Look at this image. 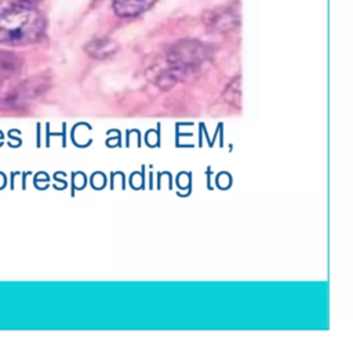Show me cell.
Masks as SVG:
<instances>
[{
	"instance_id": "4",
	"label": "cell",
	"mask_w": 353,
	"mask_h": 353,
	"mask_svg": "<svg viewBox=\"0 0 353 353\" xmlns=\"http://www.w3.org/2000/svg\"><path fill=\"white\" fill-rule=\"evenodd\" d=\"M163 55L194 73L196 69L210 58V50L197 40H182L172 44Z\"/></svg>"
},
{
	"instance_id": "7",
	"label": "cell",
	"mask_w": 353,
	"mask_h": 353,
	"mask_svg": "<svg viewBox=\"0 0 353 353\" xmlns=\"http://www.w3.org/2000/svg\"><path fill=\"white\" fill-rule=\"evenodd\" d=\"M157 0H113V10L121 18L137 17L149 10Z\"/></svg>"
},
{
	"instance_id": "2",
	"label": "cell",
	"mask_w": 353,
	"mask_h": 353,
	"mask_svg": "<svg viewBox=\"0 0 353 353\" xmlns=\"http://www.w3.org/2000/svg\"><path fill=\"white\" fill-rule=\"evenodd\" d=\"M46 80L39 77L25 81L4 80L0 83V109L17 108L29 103L46 91Z\"/></svg>"
},
{
	"instance_id": "8",
	"label": "cell",
	"mask_w": 353,
	"mask_h": 353,
	"mask_svg": "<svg viewBox=\"0 0 353 353\" xmlns=\"http://www.w3.org/2000/svg\"><path fill=\"white\" fill-rule=\"evenodd\" d=\"M223 101L229 105L234 106L236 109L241 108V79L240 76H236L233 80L229 81V84L223 90Z\"/></svg>"
},
{
	"instance_id": "5",
	"label": "cell",
	"mask_w": 353,
	"mask_h": 353,
	"mask_svg": "<svg viewBox=\"0 0 353 353\" xmlns=\"http://www.w3.org/2000/svg\"><path fill=\"white\" fill-rule=\"evenodd\" d=\"M203 22L210 30H214L216 33H225L233 30L237 26L239 18L236 12H233V10L230 8H215L204 12Z\"/></svg>"
},
{
	"instance_id": "3",
	"label": "cell",
	"mask_w": 353,
	"mask_h": 353,
	"mask_svg": "<svg viewBox=\"0 0 353 353\" xmlns=\"http://www.w3.org/2000/svg\"><path fill=\"white\" fill-rule=\"evenodd\" d=\"M192 74L193 72L170 61L163 54L156 55L145 68L146 79L160 90H168Z\"/></svg>"
},
{
	"instance_id": "6",
	"label": "cell",
	"mask_w": 353,
	"mask_h": 353,
	"mask_svg": "<svg viewBox=\"0 0 353 353\" xmlns=\"http://www.w3.org/2000/svg\"><path fill=\"white\" fill-rule=\"evenodd\" d=\"M119 50V44L110 37H97L85 43L84 51L88 57L94 59H108L112 58Z\"/></svg>"
},
{
	"instance_id": "9",
	"label": "cell",
	"mask_w": 353,
	"mask_h": 353,
	"mask_svg": "<svg viewBox=\"0 0 353 353\" xmlns=\"http://www.w3.org/2000/svg\"><path fill=\"white\" fill-rule=\"evenodd\" d=\"M18 1H21V3H25V4H28V6H33L36 1H39V0H18Z\"/></svg>"
},
{
	"instance_id": "1",
	"label": "cell",
	"mask_w": 353,
	"mask_h": 353,
	"mask_svg": "<svg viewBox=\"0 0 353 353\" xmlns=\"http://www.w3.org/2000/svg\"><path fill=\"white\" fill-rule=\"evenodd\" d=\"M44 18L33 7L18 0H0V44L21 47L40 39Z\"/></svg>"
}]
</instances>
